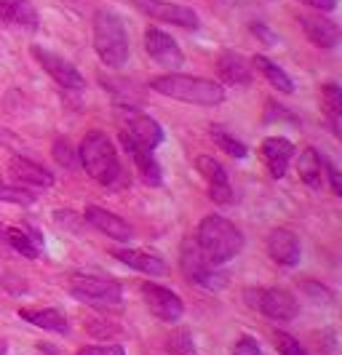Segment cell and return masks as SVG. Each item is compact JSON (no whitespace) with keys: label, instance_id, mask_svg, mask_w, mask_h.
I'll return each mask as SVG.
<instances>
[{"label":"cell","instance_id":"cell-1","mask_svg":"<svg viewBox=\"0 0 342 355\" xmlns=\"http://www.w3.org/2000/svg\"><path fill=\"white\" fill-rule=\"evenodd\" d=\"M196 246L212 265H225L235 259L243 249V232L235 227L230 219L209 214L203 216L196 230Z\"/></svg>","mask_w":342,"mask_h":355},{"label":"cell","instance_id":"cell-2","mask_svg":"<svg viewBox=\"0 0 342 355\" xmlns=\"http://www.w3.org/2000/svg\"><path fill=\"white\" fill-rule=\"evenodd\" d=\"M94 51L99 56V62L105 67L121 70L128 62L131 53V43H128V33L123 19L118 17L110 8H99L94 14Z\"/></svg>","mask_w":342,"mask_h":355},{"label":"cell","instance_id":"cell-3","mask_svg":"<svg viewBox=\"0 0 342 355\" xmlns=\"http://www.w3.org/2000/svg\"><path fill=\"white\" fill-rule=\"evenodd\" d=\"M78 160L86 168V174L94 182H99L102 187H115L118 179L123 177L118 153H115V147H112L105 131H89L83 137L80 150H78Z\"/></svg>","mask_w":342,"mask_h":355},{"label":"cell","instance_id":"cell-4","mask_svg":"<svg viewBox=\"0 0 342 355\" xmlns=\"http://www.w3.org/2000/svg\"><path fill=\"white\" fill-rule=\"evenodd\" d=\"M150 86L155 94L185 102V105L214 107L225 102V89L214 80H206V78H190V75H171L169 72V75L155 78Z\"/></svg>","mask_w":342,"mask_h":355},{"label":"cell","instance_id":"cell-5","mask_svg":"<svg viewBox=\"0 0 342 355\" xmlns=\"http://www.w3.org/2000/svg\"><path fill=\"white\" fill-rule=\"evenodd\" d=\"M67 291L78 302L91 307H118L123 302V286L110 278L86 275V272H72L67 281Z\"/></svg>","mask_w":342,"mask_h":355},{"label":"cell","instance_id":"cell-6","mask_svg":"<svg viewBox=\"0 0 342 355\" xmlns=\"http://www.w3.org/2000/svg\"><path fill=\"white\" fill-rule=\"evenodd\" d=\"M180 265L187 281L203 286V288H225L230 275L225 270H219V265H212L200 249L196 246V241H185L180 251Z\"/></svg>","mask_w":342,"mask_h":355},{"label":"cell","instance_id":"cell-7","mask_svg":"<svg viewBox=\"0 0 342 355\" xmlns=\"http://www.w3.org/2000/svg\"><path fill=\"white\" fill-rule=\"evenodd\" d=\"M118 125H121V137L150 153L163 142V125L134 107H118Z\"/></svg>","mask_w":342,"mask_h":355},{"label":"cell","instance_id":"cell-8","mask_svg":"<svg viewBox=\"0 0 342 355\" xmlns=\"http://www.w3.org/2000/svg\"><path fill=\"white\" fill-rule=\"evenodd\" d=\"M243 300L249 307L259 310L262 315L278 320V323H287V320H294L300 315V304L287 288H249L243 294Z\"/></svg>","mask_w":342,"mask_h":355},{"label":"cell","instance_id":"cell-9","mask_svg":"<svg viewBox=\"0 0 342 355\" xmlns=\"http://www.w3.org/2000/svg\"><path fill=\"white\" fill-rule=\"evenodd\" d=\"M134 6L147 14L155 21H166V24H174V27H182V30H198L200 27V17L187 8V6H180V3H169V0H134Z\"/></svg>","mask_w":342,"mask_h":355},{"label":"cell","instance_id":"cell-10","mask_svg":"<svg viewBox=\"0 0 342 355\" xmlns=\"http://www.w3.org/2000/svg\"><path fill=\"white\" fill-rule=\"evenodd\" d=\"M33 56H35L37 64L43 67V72H49L62 89H70V91L86 89V78H83V75L78 72V67H75L72 62H67L65 56L49 51V49H43V46H33Z\"/></svg>","mask_w":342,"mask_h":355},{"label":"cell","instance_id":"cell-11","mask_svg":"<svg viewBox=\"0 0 342 355\" xmlns=\"http://www.w3.org/2000/svg\"><path fill=\"white\" fill-rule=\"evenodd\" d=\"M139 294H142L147 310L158 320H163V323H177L182 318V313H185V302L166 286L147 281V284L139 286Z\"/></svg>","mask_w":342,"mask_h":355},{"label":"cell","instance_id":"cell-12","mask_svg":"<svg viewBox=\"0 0 342 355\" xmlns=\"http://www.w3.org/2000/svg\"><path fill=\"white\" fill-rule=\"evenodd\" d=\"M144 51H147V56H150L155 64H161L163 70H169V72H177L182 64H185L180 43L169 35V33L155 30V27H150V30L144 33Z\"/></svg>","mask_w":342,"mask_h":355},{"label":"cell","instance_id":"cell-13","mask_svg":"<svg viewBox=\"0 0 342 355\" xmlns=\"http://www.w3.org/2000/svg\"><path fill=\"white\" fill-rule=\"evenodd\" d=\"M196 168H198L200 177L206 179L209 196H212L214 203H230L233 200V184H230L228 171H225V166L219 160H214L212 155H198Z\"/></svg>","mask_w":342,"mask_h":355},{"label":"cell","instance_id":"cell-14","mask_svg":"<svg viewBox=\"0 0 342 355\" xmlns=\"http://www.w3.org/2000/svg\"><path fill=\"white\" fill-rule=\"evenodd\" d=\"M83 219H86V225H91L94 230L105 232L112 241L128 243V241L134 238V230H131V225H128L126 219H121L118 214L108 211V209H102V206H86Z\"/></svg>","mask_w":342,"mask_h":355},{"label":"cell","instance_id":"cell-15","mask_svg":"<svg viewBox=\"0 0 342 355\" xmlns=\"http://www.w3.org/2000/svg\"><path fill=\"white\" fill-rule=\"evenodd\" d=\"M268 254L275 265L281 267H294L300 265V257H302V243L300 238L287 227H275L268 235Z\"/></svg>","mask_w":342,"mask_h":355},{"label":"cell","instance_id":"cell-16","mask_svg":"<svg viewBox=\"0 0 342 355\" xmlns=\"http://www.w3.org/2000/svg\"><path fill=\"white\" fill-rule=\"evenodd\" d=\"M300 24H302V30H305L307 40H310L316 49L332 51V49L340 46V27H337L332 19L321 17V14H305V17L300 19Z\"/></svg>","mask_w":342,"mask_h":355},{"label":"cell","instance_id":"cell-17","mask_svg":"<svg viewBox=\"0 0 342 355\" xmlns=\"http://www.w3.org/2000/svg\"><path fill=\"white\" fill-rule=\"evenodd\" d=\"M0 24L17 27L24 33H35L40 27V17L30 0H0Z\"/></svg>","mask_w":342,"mask_h":355},{"label":"cell","instance_id":"cell-18","mask_svg":"<svg viewBox=\"0 0 342 355\" xmlns=\"http://www.w3.org/2000/svg\"><path fill=\"white\" fill-rule=\"evenodd\" d=\"M262 163L273 179H284L289 171V163L294 158V144L284 137H271L262 142Z\"/></svg>","mask_w":342,"mask_h":355},{"label":"cell","instance_id":"cell-19","mask_svg":"<svg viewBox=\"0 0 342 355\" xmlns=\"http://www.w3.org/2000/svg\"><path fill=\"white\" fill-rule=\"evenodd\" d=\"M8 174L17 179L19 187H43V190H49V187H54V174L49 171V168H43L40 163L30 158H11L8 163Z\"/></svg>","mask_w":342,"mask_h":355},{"label":"cell","instance_id":"cell-20","mask_svg":"<svg viewBox=\"0 0 342 355\" xmlns=\"http://www.w3.org/2000/svg\"><path fill=\"white\" fill-rule=\"evenodd\" d=\"M110 254H112L118 262L128 265L131 270H139V272L150 275V278H158V275H166V272H169L166 262H163L158 254H153V251H144V249H112Z\"/></svg>","mask_w":342,"mask_h":355},{"label":"cell","instance_id":"cell-21","mask_svg":"<svg viewBox=\"0 0 342 355\" xmlns=\"http://www.w3.org/2000/svg\"><path fill=\"white\" fill-rule=\"evenodd\" d=\"M19 318L33 323L35 329L51 331V334H67L70 331V320L65 318V313L56 310V307H22Z\"/></svg>","mask_w":342,"mask_h":355},{"label":"cell","instance_id":"cell-22","mask_svg":"<svg viewBox=\"0 0 342 355\" xmlns=\"http://www.w3.org/2000/svg\"><path fill=\"white\" fill-rule=\"evenodd\" d=\"M216 72L228 86H249L254 80V72L249 62L235 51H222L216 59Z\"/></svg>","mask_w":342,"mask_h":355},{"label":"cell","instance_id":"cell-23","mask_svg":"<svg viewBox=\"0 0 342 355\" xmlns=\"http://www.w3.org/2000/svg\"><path fill=\"white\" fill-rule=\"evenodd\" d=\"M121 144H123V150L128 153V158L134 160V166L139 168V177H142L144 184H150V187H161L163 171H161V166H158V160L153 158V153L144 150V147H139V144L128 142L126 137H121Z\"/></svg>","mask_w":342,"mask_h":355},{"label":"cell","instance_id":"cell-24","mask_svg":"<svg viewBox=\"0 0 342 355\" xmlns=\"http://www.w3.org/2000/svg\"><path fill=\"white\" fill-rule=\"evenodd\" d=\"M297 174L310 190H321L324 187V155L316 147H305L297 158Z\"/></svg>","mask_w":342,"mask_h":355},{"label":"cell","instance_id":"cell-25","mask_svg":"<svg viewBox=\"0 0 342 355\" xmlns=\"http://www.w3.org/2000/svg\"><path fill=\"white\" fill-rule=\"evenodd\" d=\"M321 110L326 112V121L332 125V134L340 137L342 125H340V115H342V89L337 83H326L321 89Z\"/></svg>","mask_w":342,"mask_h":355},{"label":"cell","instance_id":"cell-26","mask_svg":"<svg viewBox=\"0 0 342 355\" xmlns=\"http://www.w3.org/2000/svg\"><path fill=\"white\" fill-rule=\"evenodd\" d=\"M254 67H257V72L265 75V80H268L278 94H291V91H294V83H291V78L287 75V70L278 67L275 62H271L268 56H262V53L254 56Z\"/></svg>","mask_w":342,"mask_h":355},{"label":"cell","instance_id":"cell-27","mask_svg":"<svg viewBox=\"0 0 342 355\" xmlns=\"http://www.w3.org/2000/svg\"><path fill=\"white\" fill-rule=\"evenodd\" d=\"M3 243H8V249L22 254L24 259H37L40 257V246L22 227H6L3 230Z\"/></svg>","mask_w":342,"mask_h":355},{"label":"cell","instance_id":"cell-28","mask_svg":"<svg viewBox=\"0 0 342 355\" xmlns=\"http://www.w3.org/2000/svg\"><path fill=\"white\" fill-rule=\"evenodd\" d=\"M212 139H214V144L225 155H230V158H235V160H243L249 155V147L241 142V139H235L233 134L222 131V128H212Z\"/></svg>","mask_w":342,"mask_h":355},{"label":"cell","instance_id":"cell-29","mask_svg":"<svg viewBox=\"0 0 342 355\" xmlns=\"http://www.w3.org/2000/svg\"><path fill=\"white\" fill-rule=\"evenodd\" d=\"M0 200L3 203H14V206H33L35 203V193L19 184H6L0 182Z\"/></svg>","mask_w":342,"mask_h":355},{"label":"cell","instance_id":"cell-30","mask_svg":"<svg viewBox=\"0 0 342 355\" xmlns=\"http://www.w3.org/2000/svg\"><path fill=\"white\" fill-rule=\"evenodd\" d=\"M51 155H54L56 163H59V166H65V168H78V166H80L75 147H72L65 137H59V139L54 142V147H51Z\"/></svg>","mask_w":342,"mask_h":355},{"label":"cell","instance_id":"cell-31","mask_svg":"<svg viewBox=\"0 0 342 355\" xmlns=\"http://www.w3.org/2000/svg\"><path fill=\"white\" fill-rule=\"evenodd\" d=\"M275 347H278V353L281 355H307V350L300 345V339H294L291 334L287 331H275Z\"/></svg>","mask_w":342,"mask_h":355},{"label":"cell","instance_id":"cell-32","mask_svg":"<svg viewBox=\"0 0 342 355\" xmlns=\"http://www.w3.org/2000/svg\"><path fill=\"white\" fill-rule=\"evenodd\" d=\"M78 355H126V350L121 347V345H86V347H80Z\"/></svg>","mask_w":342,"mask_h":355},{"label":"cell","instance_id":"cell-33","mask_svg":"<svg viewBox=\"0 0 342 355\" xmlns=\"http://www.w3.org/2000/svg\"><path fill=\"white\" fill-rule=\"evenodd\" d=\"M233 355H265V353H262V347H259L257 339L249 337V334H243V337L235 342Z\"/></svg>","mask_w":342,"mask_h":355},{"label":"cell","instance_id":"cell-34","mask_svg":"<svg viewBox=\"0 0 342 355\" xmlns=\"http://www.w3.org/2000/svg\"><path fill=\"white\" fill-rule=\"evenodd\" d=\"M252 35L259 37L265 46H273L278 37H275V33H271V27L268 24H262V21H252Z\"/></svg>","mask_w":342,"mask_h":355},{"label":"cell","instance_id":"cell-35","mask_svg":"<svg viewBox=\"0 0 342 355\" xmlns=\"http://www.w3.org/2000/svg\"><path fill=\"white\" fill-rule=\"evenodd\" d=\"M265 112H268V118H265L268 123H275V121H291V123H294V118H289L291 112H289V110H284V107H278L275 102H268Z\"/></svg>","mask_w":342,"mask_h":355},{"label":"cell","instance_id":"cell-36","mask_svg":"<svg viewBox=\"0 0 342 355\" xmlns=\"http://www.w3.org/2000/svg\"><path fill=\"white\" fill-rule=\"evenodd\" d=\"M324 171H329V182H332V193L334 196H342V182H340V171H337V166L332 163V160L324 158Z\"/></svg>","mask_w":342,"mask_h":355},{"label":"cell","instance_id":"cell-37","mask_svg":"<svg viewBox=\"0 0 342 355\" xmlns=\"http://www.w3.org/2000/svg\"><path fill=\"white\" fill-rule=\"evenodd\" d=\"M169 347H171V353L182 355V353H187V350H193V342H190V337L182 331L180 339H171V342H169Z\"/></svg>","mask_w":342,"mask_h":355},{"label":"cell","instance_id":"cell-38","mask_svg":"<svg viewBox=\"0 0 342 355\" xmlns=\"http://www.w3.org/2000/svg\"><path fill=\"white\" fill-rule=\"evenodd\" d=\"M300 3H305V6L316 8V11H321V14H329V11L337 8V0H300Z\"/></svg>","mask_w":342,"mask_h":355},{"label":"cell","instance_id":"cell-39","mask_svg":"<svg viewBox=\"0 0 342 355\" xmlns=\"http://www.w3.org/2000/svg\"><path fill=\"white\" fill-rule=\"evenodd\" d=\"M0 355H8V345L3 339H0Z\"/></svg>","mask_w":342,"mask_h":355}]
</instances>
